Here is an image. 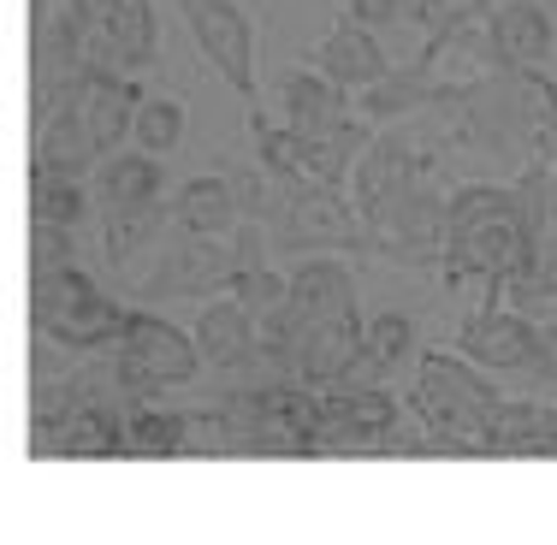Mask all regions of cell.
Listing matches in <instances>:
<instances>
[{"label":"cell","instance_id":"1","mask_svg":"<svg viewBox=\"0 0 557 545\" xmlns=\"http://www.w3.org/2000/svg\"><path fill=\"white\" fill-rule=\"evenodd\" d=\"M445 143L462 161L522 178L528 166H557V84L546 65H493L433 96Z\"/></svg>","mask_w":557,"mask_h":545},{"label":"cell","instance_id":"2","mask_svg":"<svg viewBox=\"0 0 557 545\" xmlns=\"http://www.w3.org/2000/svg\"><path fill=\"white\" fill-rule=\"evenodd\" d=\"M440 278L450 290L481 278L486 297H498L504 285H522V278H540V237L528 225L516 178H469L450 190Z\"/></svg>","mask_w":557,"mask_h":545},{"label":"cell","instance_id":"3","mask_svg":"<svg viewBox=\"0 0 557 545\" xmlns=\"http://www.w3.org/2000/svg\"><path fill=\"white\" fill-rule=\"evenodd\" d=\"M404 409L421 421V433L445 457H493V438L486 433H493V421L504 409V392L462 350H421L416 385L404 392Z\"/></svg>","mask_w":557,"mask_h":545},{"label":"cell","instance_id":"4","mask_svg":"<svg viewBox=\"0 0 557 545\" xmlns=\"http://www.w3.org/2000/svg\"><path fill=\"white\" fill-rule=\"evenodd\" d=\"M445 208H450V190L440 184V154L421 149L416 166L362 208L368 256L397 261V268H433L440 273V261H445Z\"/></svg>","mask_w":557,"mask_h":545},{"label":"cell","instance_id":"5","mask_svg":"<svg viewBox=\"0 0 557 545\" xmlns=\"http://www.w3.org/2000/svg\"><path fill=\"white\" fill-rule=\"evenodd\" d=\"M268 237L273 249H368V220L344 196V184H314V178H273L268 202Z\"/></svg>","mask_w":557,"mask_h":545},{"label":"cell","instance_id":"6","mask_svg":"<svg viewBox=\"0 0 557 545\" xmlns=\"http://www.w3.org/2000/svg\"><path fill=\"white\" fill-rule=\"evenodd\" d=\"M273 249L268 225L261 220H244L232 237L220 232H178V244L161 256V268L143 278V297L161 302V297H196V290H225L244 268H256L261 256Z\"/></svg>","mask_w":557,"mask_h":545},{"label":"cell","instance_id":"7","mask_svg":"<svg viewBox=\"0 0 557 545\" xmlns=\"http://www.w3.org/2000/svg\"><path fill=\"white\" fill-rule=\"evenodd\" d=\"M30 457H72V462L131 457V404L101 392L72 404L54 421H30Z\"/></svg>","mask_w":557,"mask_h":545},{"label":"cell","instance_id":"8","mask_svg":"<svg viewBox=\"0 0 557 545\" xmlns=\"http://www.w3.org/2000/svg\"><path fill=\"white\" fill-rule=\"evenodd\" d=\"M404 397L386 380L368 385H321V457L338 450H386V438L404 421Z\"/></svg>","mask_w":557,"mask_h":545},{"label":"cell","instance_id":"9","mask_svg":"<svg viewBox=\"0 0 557 545\" xmlns=\"http://www.w3.org/2000/svg\"><path fill=\"white\" fill-rule=\"evenodd\" d=\"M196 36V54L220 72L232 96L256 101V24L237 0H172Z\"/></svg>","mask_w":557,"mask_h":545},{"label":"cell","instance_id":"10","mask_svg":"<svg viewBox=\"0 0 557 545\" xmlns=\"http://www.w3.org/2000/svg\"><path fill=\"white\" fill-rule=\"evenodd\" d=\"M534 314L516 309V302L486 297L474 314H462L457 326V350L469 362H481L486 374H528V356H534Z\"/></svg>","mask_w":557,"mask_h":545},{"label":"cell","instance_id":"11","mask_svg":"<svg viewBox=\"0 0 557 545\" xmlns=\"http://www.w3.org/2000/svg\"><path fill=\"white\" fill-rule=\"evenodd\" d=\"M119 350H131L143 368H149L154 380L166 385V392H178V385H196L202 374V344H196V332L172 326L166 314L154 309H131L125 314V332H119Z\"/></svg>","mask_w":557,"mask_h":545},{"label":"cell","instance_id":"12","mask_svg":"<svg viewBox=\"0 0 557 545\" xmlns=\"http://www.w3.org/2000/svg\"><path fill=\"white\" fill-rule=\"evenodd\" d=\"M290 309H297L302 326L356 314V278L338 261V249H309V256H297V268H290Z\"/></svg>","mask_w":557,"mask_h":545},{"label":"cell","instance_id":"13","mask_svg":"<svg viewBox=\"0 0 557 545\" xmlns=\"http://www.w3.org/2000/svg\"><path fill=\"white\" fill-rule=\"evenodd\" d=\"M314 65H321L333 84L350 89V96H362L368 84H380V77L392 72V54L380 48V30H368V24H356L338 12V24L321 36V48H314Z\"/></svg>","mask_w":557,"mask_h":545},{"label":"cell","instance_id":"14","mask_svg":"<svg viewBox=\"0 0 557 545\" xmlns=\"http://www.w3.org/2000/svg\"><path fill=\"white\" fill-rule=\"evenodd\" d=\"M486 30H493L498 65H546L557 48V24L540 0H504V7L486 12Z\"/></svg>","mask_w":557,"mask_h":545},{"label":"cell","instance_id":"15","mask_svg":"<svg viewBox=\"0 0 557 545\" xmlns=\"http://www.w3.org/2000/svg\"><path fill=\"white\" fill-rule=\"evenodd\" d=\"M273 96H278V113H285V125H297V131H326V125H338L344 113H350V89L333 84V77L321 72V65H285L278 72V84H273Z\"/></svg>","mask_w":557,"mask_h":545},{"label":"cell","instance_id":"16","mask_svg":"<svg viewBox=\"0 0 557 545\" xmlns=\"http://www.w3.org/2000/svg\"><path fill=\"white\" fill-rule=\"evenodd\" d=\"M96 24H101V36H108V54H113L119 72L143 77L161 60V18H154L149 0H101Z\"/></svg>","mask_w":557,"mask_h":545},{"label":"cell","instance_id":"17","mask_svg":"<svg viewBox=\"0 0 557 545\" xmlns=\"http://www.w3.org/2000/svg\"><path fill=\"white\" fill-rule=\"evenodd\" d=\"M96 161H101V143H96V131H89V119H84V101L36 119V143H30V166L36 172H77V178H84Z\"/></svg>","mask_w":557,"mask_h":545},{"label":"cell","instance_id":"18","mask_svg":"<svg viewBox=\"0 0 557 545\" xmlns=\"http://www.w3.org/2000/svg\"><path fill=\"white\" fill-rule=\"evenodd\" d=\"M137 108H143V84L131 72H96L84 89V119L96 131L101 154L125 149L131 131H137Z\"/></svg>","mask_w":557,"mask_h":545},{"label":"cell","instance_id":"19","mask_svg":"<svg viewBox=\"0 0 557 545\" xmlns=\"http://www.w3.org/2000/svg\"><path fill=\"white\" fill-rule=\"evenodd\" d=\"M125 302L108 297V290H96V297H84L77 309H65L54 326H36V338H54L60 350L72 356H108L119 344V332H125Z\"/></svg>","mask_w":557,"mask_h":545},{"label":"cell","instance_id":"20","mask_svg":"<svg viewBox=\"0 0 557 545\" xmlns=\"http://www.w3.org/2000/svg\"><path fill=\"white\" fill-rule=\"evenodd\" d=\"M172 225V202H125V208H108V225H101V256H108L113 273H131Z\"/></svg>","mask_w":557,"mask_h":545},{"label":"cell","instance_id":"21","mask_svg":"<svg viewBox=\"0 0 557 545\" xmlns=\"http://www.w3.org/2000/svg\"><path fill=\"white\" fill-rule=\"evenodd\" d=\"M190 332H196V344H202V362L220 368V374H232L249 356V344H256V314L244 309L237 290H225V297L202 302V314H196Z\"/></svg>","mask_w":557,"mask_h":545},{"label":"cell","instance_id":"22","mask_svg":"<svg viewBox=\"0 0 557 545\" xmlns=\"http://www.w3.org/2000/svg\"><path fill=\"white\" fill-rule=\"evenodd\" d=\"M172 225L178 232H220L232 237L244 225V202H237V184L232 172H202L190 178L178 196H172Z\"/></svg>","mask_w":557,"mask_h":545},{"label":"cell","instance_id":"23","mask_svg":"<svg viewBox=\"0 0 557 545\" xmlns=\"http://www.w3.org/2000/svg\"><path fill=\"white\" fill-rule=\"evenodd\" d=\"M486 438H493V457H557V404L504 397Z\"/></svg>","mask_w":557,"mask_h":545},{"label":"cell","instance_id":"24","mask_svg":"<svg viewBox=\"0 0 557 545\" xmlns=\"http://www.w3.org/2000/svg\"><path fill=\"white\" fill-rule=\"evenodd\" d=\"M433 96H440L433 72L421 60H404V65H392L380 84H368L362 96H356V113L374 119V125H397V119H409V113H428Z\"/></svg>","mask_w":557,"mask_h":545},{"label":"cell","instance_id":"25","mask_svg":"<svg viewBox=\"0 0 557 545\" xmlns=\"http://www.w3.org/2000/svg\"><path fill=\"white\" fill-rule=\"evenodd\" d=\"M166 196V154H149V149H113L101 154V202L108 208H125V202H154Z\"/></svg>","mask_w":557,"mask_h":545},{"label":"cell","instance_id":"26","mask_svg":"<svg viewBox=\"0 0 557 545\" xmlns=\"http://www.w3.org/2000/svg\"><path fill=\"white\" fill-rule=\"evenodd\" d=\"M190 450V416L184 409H166L161 397L154 404H137L131 409V457H184Z\"/></svg>","mask_w":557,"mask_h":545},{"label":"cell","instance_id":"27","mask_svg":"<svg viewBox=\"0 0 557 545\" xmlns=\"http://www.w3.org/2000/svg\"><path fill=\"white\" fill-rule=\"evenodd\" d=\"M96 278H89L77 261L65 268H48V273H30V326H54L65 309H77L84 297H96Z\"/></svg>","mask_w":557,"mask_h":545},{"label":"cell","instance_id":"28","mask_svg":"<svg viewBox=\"0 0 557 545\" xmlns=\"http://www.w3.org/2000/svg\"><path fill=\"white\" fill-rule=\"evenodd\" d=\"M84 214H89V190L77 172H36L30 166V220L84 225Z\"/></svg>","mask_w":557,"mask_h":545},{"label":"cell","instance_id":"29","mask_svg":"<svg viewBox=\"0 0 557 545\" xmlns=\"http://www.w3.org/2000/svg\"><path fill=\"white\" fill-rule=\"evenodd\" d=\"M416 356H421V332L404 309H380L374 321H368V362H374L380 380H392L397 368L416 362Z\"/></svg>","mask_w":557,"mask_h":545},{"label":"cell","instance_id":"30","mask_svg":"<svg viewBox=\"0 0 557 545\" xmlns=\"http://www.w3.org/2000/svg\"><path fill=\"white\" fill-rule=\"evenodd\" d=\"M184 131H190V113H184L178 96H143L131 143H137V149H149V154H178L184 149Z\"/></svg>","mask_w":557,"mask_h":545},{"label":"cell","instance_id":"31","mask_svg":"<svg viewBox=\"0 0 557 545\" xmlns=\"http://www.w3.org/2000/svg\"><path fill=\"white\" fill-rule=\"evenodd\" d=\"M30 273H48V268H65V261H77V244L72 232L77 225H48V220H30Z\"/></svg>","mask_w":557,"mask_h":545},{"label":"cell","instance_id":"32","mask_svg":"<svg viewBox=\"0 0 557 545\" xmlns=\"http://www.w3.org/2000/svg\"><path fill=\"white\" fill-rule=\"evenodd\" d=\"M528 380L534 385H557V321L534 326V356H528Z\"/></svg>","mask_w":557,"mask_h":545},{"label":"cell","instance_id":"33","mask_svg":"<svg viewBox=\"0 0 557 545\" xmlns=\"http://www.w3.org/2000/svg\"><path fill=\"white\" fill-rule=\"evenodd\" d=\"M557 273V166H552V225H546V244H540V278Z\"/></svg>","mask_w":557,"mask_h":545},{"label":"cell","instance_id":"34","mask_svg":"<svg viewBox=\"0 0 557 545\" xmlns=\"http://www.w3.org/2000/svg\"><path fill=\"white\" fill-rule=\"evenodd\" d=\"M462 7H474V12H493V7H504V0H462Z\"/></svg>","mask_w":557,"mask_h":545},{"label":"cell","instance_id":"35","mask_svg":"<svg viewBox=\"0 0 557 545\" xmlns=\"http://www.w3.org/2000/svg\"><path fill=\"white\" fill-rule=\"evenodd\" d=\"M338 7H344V0H338Z\"/></svg>","mask_w":557,"mask_h":545}]
</instances>
